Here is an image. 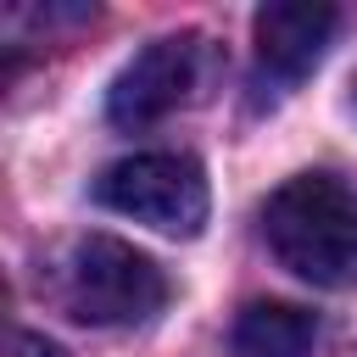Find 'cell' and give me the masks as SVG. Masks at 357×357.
Here are the masks:
<instances>
[{"label": "cell", "mask_w": 357, "mask_h": 357, "mask_svg": "<svg viewBox=\"0 0 357 357\" xmlns=\"http://www.w3.org/2000/svg\"><path fill=\"white\" fill-rule=\"evenodd\" d=\"M262 240L307 284H357V190L335 173H296L262 206Z\"/></svg>", "instance_id": "obj_1"}, {"label": "cell", "mask_w": 357, "mask_h": 357, "mask_svg": "<svg viewBox=\"0 0 357 357\" xmlns=\"http://www.w3.org/2000/svg\"><path fill=\"white\" fill-rule=\"evenodd\" d=\"M56 296L78 324H145L151 312H162L167 301V279L162 268L134 251L117 234H84L67 245L61 268H56Z\"/></svg>", "instance_id": "obj_2"}, {"label": "cell", "mask_w": 357, "mask_h": 357, "mask_svg": "<svg viewBox=\"0 0 357 357\" xmlns=\"http://www.w3.org/2000/svg\"><path fill=\"white\" fill-rule=\"evenodd\" d=\"M95 201L156 234H173V240H190L206 223V178L190 156H173V151H145V156L112 162L95 178Z\"/></svg>", "instance_id": "obj_3"}, {"label": "cell", "mask_w": 357, "mask_h": 357, "mask_svg": "<svg viewBox=\"0 0 357 357\" xmlns=\"http://www.w3.org/2000/svg\"><path fill=\"white\" fill-rule=\"evenodd\" d=\"M201 67H206V50L195 33H167V39H151L106 89V117L117 128H151L162 123L167 112H178L195 89H201Z\"/></svg>", "instance_id": "obj_4"}, {"label": "cell", "mask_w": 357, "mask_h": 357, "mask_svg": "<svg viewBox=\"0 0 357 357\" xmlns=\"http://www.w3.org/2000/svg\"><path fill=\"white\" fill-rule=\"evenodd\" d=\"M335 33V6L318 0H273L257 11L251 39H257V73L268 84H296L318 67L324 45Z\"/></svg>", "instance_id": "obj_5"}, {"label": "cell", "mask_w": 357, "mask_h": 357, "mask_svg": "<svg viewBox=\"0 0 357 357\" xmlns=\"http://www.w3.org/2000/svg\"><path fill=\"white\" fill-rule=\"evenodd\" d=\"M318 318L290 301H251L234 318V357H312Z\"/></svg>", "instance_id": "obj_6"}, {"label": "cell", "mask_w": 357, "mask_h": 357, "mask_svg": "<svg viewBox=\"0 0 357 357\" xmlns=\"http://www.w3.org/2000/svg\"><path fill=\"white\" fill-rule=\"evenodd\" d=\"M11 357H67L56 340H45V335H33V329H17L11 335Z\"/></svg>", "instance_id": "obj_7"}]
</instances>
